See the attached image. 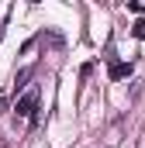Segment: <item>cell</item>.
<instances>
[{"mask_svg": "<svg viewBox=\"0 0 145 148\" xmlns=\"http://www.w3.org/2000/svg\"><path fill=\"white\" fill-rule=\"evenodd\" d=\"M14 110H17V117H28L31 124H38V117H35V110H38V90H28V93L14 103Z\"/></svg>", "mask_w": 145, "mask_h": 148, "instance_id": "1", "label": "cell"}, {"mask_svg": "<svg viewBox=\"0 0 145 148\" xmlns=\"http://www.w3.org/2000/svg\"><path fill=\"white\" fill-rule=\"evenodd\" d=\"M135 73V66H131V62H110V79H128V76Z\"/></svg>", "mask_w": 145, "mask_h": 148, "instance_id": "2", "label": "cell"}, {"mask_svg": "<svg viewBox=\"0 0 145 148\" xmlns=\"http://www.w3.org/2000/svg\"><path fill=\"white\" fill-rule=\"evenodd\" d=\"M28 79H31V69H21V73L14 76V93H17L21 86H28Z\"/></svg>", "mask_w": 145, "mask_h": 148, "instance_id": "3", "label": "cell"}, {"mask_svg": "<svg viewBox=\"0 0 145 148\" xmlns=\"http://www.w3.org/2000/svg\"><path fill=\"white\" fill-rule=\"evenodd\" d=\"M128 10H131V14H138V17H145V3H142V0H131V3H128Z\"/></svg>", "mask_w": 145, "mask_h": 148, "instance_id": "4", "label": "cell"}, {"mask_svg": "<svg viewBox=\"0 0 145 148\" xmlns=\"http://www.w3.org/2000/svg\"><path fill=\"white\" fill-rule=\"evenodd\" d=\"M131 35H135V38H145V17H138V21H135V28H131Z\"/></svg>", "mask_w": 145, "mask_h": 148, "instance_id": "5", "label": "cell"}]
</instances>
